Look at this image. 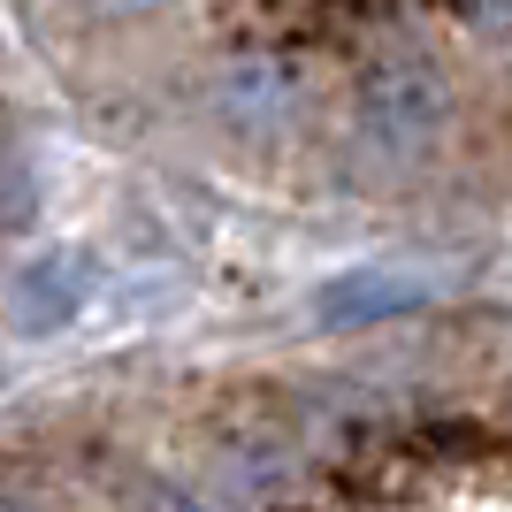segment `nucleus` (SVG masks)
<instances>
[{
	"label": "nucleus",
	"mask_w": 512,
	"mask_h": 512,
	"mask_svg": "<svg viewBox=\"0 0 512 512\" xmlns=\"http://www.w3.org/2000/svg\"><path fill=\"white\" fill-rule=\"evenodd\" d=\"M451 130V85L428 54H383L352 85V146L375 169H421Z\"/></svg>",
	"instance_id": "obj_1"
},
{
	"label": "nucleus",
	"mask_w": 512,
	"mask_h": 512,
	"mask_svg": "<svg viewBox=\"0 0 512 512\" xmlns=\"http://www.w3.org/2000/svg\"><path fill=\"white\" fill-rule=\"evenodd\" d=\"M299 100H306L299 62H291V54H268V46L230 54V62L214 69V85H207L214 123L237 130V138H283L291 115H299Z\"/></svg>",
	"instance_id": "obj_2"
},
{
	"label": "nucleus",
	"mask_w": 512,
	"mask_h": 512,
	"mask_svg": "<svg viewBox=\"0 0 512 512\" xmlns=\"http://www.w3.org/2000/svg\"><path fill=\"white\" fill-rule=\"evenodd\" d=\"M436 299H444L436 268H344L314 291V321L321 329H375V321L421 314Z\"/></svg>",
	"instance_id": "obj_3"
},
{
	"label": "nucleus",
	"mask_w": 512,
	"mask_h": 512,
	"mask_svg": "<svg viewBox=\"0 0 512 512\" xmlns=\"http://www.w3.org/2000/svg\"><path fill=\"white\" fill-rule=\"evenodd\" d=\"M85 306H92V253H77V245L39 253L8 283V329L16 337H62Z\"/></svg>",
	"instance_id": "obj_4"
},
{
	"label": "nucleus",
	"mask_w": 512,
	"mask_h": 512,
	"mask_svg": "<svg viewBox=\"0 0 512 512\" xmlns=\"http://www.w3.org/2000/svg\"><path fill=\"white\" fill-rule=\"evenodd\" d=\"M39 222V169L16 146H0V237H16Z\"/></svg>",
	"instance_id": "obj_5"
},
{
	"label": "nucleus",
	"mask_w": 512,
	"mask_h": 512,
	"mask_svg": "<svg viewBox=\"0 0 512 512\" xmlns=\"http://www.w3.org/2000/svg\"><path fill=\"white\" fill-rule=\"evenodd\" d=\"M138 512H214L207 497L192 490V482H176V474H161V482H146L138 490Z\"/></svg>",
	"instance_id": "obj_6"
},
{
	"label": "nucleus",
	"mask_w": 512,
	"mask_h": 512,
	"mask_svg": "<svg viewBox=\"0 0 512 512\" xmlns=\"http://www.w3.org/2000/svg\"><path fill=\"white\" fill-rule=\"evenodd\" d=\"M85 8H100V16H153L161 0H85Z\"/></svg>",
	"instance_id": "obj_7"
},
{
	"label": "nucleus",
	"mask_w": 512,
	"mask_h": 512,
	"mask_svg": "<svg viewBox=\"0 0 512 512\" xmlns=\"http://www.w3.org/2000/svg\"><path fill=\"white\" fill-rule=\"evenodd\" d=\"M0 512H46V505L31 490H0Z\"/></svg>",
	"instance_id": "obj_8"
}]
</instances>
